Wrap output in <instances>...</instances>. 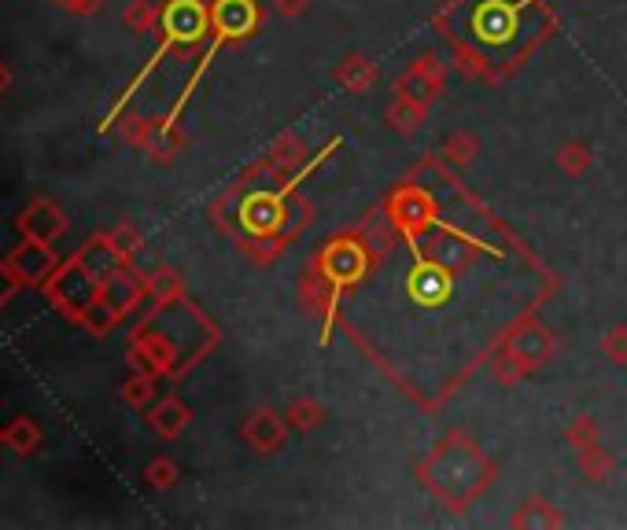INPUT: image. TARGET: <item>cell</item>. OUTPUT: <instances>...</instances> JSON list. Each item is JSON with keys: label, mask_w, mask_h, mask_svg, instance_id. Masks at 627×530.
Returning a JSON list of instances; mask_svg holds the SVG:
<instances>
[{"label": "cell", "mask_w": 627, "mask_h": 530, "mask_svg": "<svg viewBox=\"0 0 627 530\" xmlns=\"http://www.w3.org/2000/svg\"><path fill=\"white\" fill-rule=\"evenodd\" d=\"M122 398H126V405H133V409H141V405H148V398H152V380H148V376L130 380L126 387H122Z\"/></svg>", "instance_id": "cell-13"}, {"label": "cell", "mask_w": 627, "mask_h": 530, "mask_svg": "<svg viewBox=\"0 0 627 530\" xmlns=\"http://www.w3.org/2000/svg\"><path fill=\"white\" fill-rule=\"evenodd\" d=\"M4 446L15 456H34L41 446V424L34 417H15L4 428Z\"/></svg>", "instance_id": "cell-7"}, {"label": "cell", "mask_w": 627, "mask_h": 530, "mask_svg": "<svg viewBox=\"0 0 627 530\" xmlns=\"http://www.w3.org/2000/svg\"><path fill=\"white\" fill-rule=\"evenodd\" d=\"M78 258H81V266H86L97 280H108L122 262H126V258L115 251L111 236H92V240H86V244L78 247Z\"/></svg>", "instance_id": "cell-5"}, {"label": "cell", "mask_w": 627, "mask_h": 530, "mask_svg": "<svg viewBox=\"0 0 627 530\" xmlns=\"http://www.w3.org/2000/svg\"><path fill=\"white\" fill-rule=\"evenodd\" d=\"M8 262L19 269V277H23L26 287H45L48 277L56 273L59 258L53 251V244H41V240H19L12 251H8Z\"/></svg>", "instance_id": "cell-3"}, {"label": "cell", "mask_w": 627, "mask_h": 530, "mask_svg": "<svg viewBox=\"0 0 627 530\" xmlns=\"http://www.w3.org/2000/svg\"><path fill=\"white\" fill-rule=\"evenodd\" d=\"M111 244H115V251H119L122 258H130V255H133V251H137V247H141V236L133 233V225H126V222H122V225L115 228V233H111Z\"/></svg>", "instance_id": "cell-14"}, {"label": "cell", "mask_w": 627, "mask_h": 530, "mask_svg": "<svg viewBox=\"0 0 627 530\" xmlns=\"http://www.w3.org/2000/svg\"><path fill=\"white\" fill-rule=\"evenodd\" d=\"M41 291H45V298L59 309V314L75 320L81 309H86L92 298L100 295V280L92 277L86 266H81L78 255H70L67 262L56 266V273L48 277V284Z\"/></svg>", "instance_id": "cell-1"}, {"label": "cell", "mask_w": 627, "mask_h": 530, "mask_svg": "<svg viewBox=\"0 0 627 530\" xmlns=\"http://www.w3.org/2000/svg\"><path fill=\"white\" fill-rule=\"evenodd\" d=\"M159 23H163V34H167V45H173V41L189 45V41L203 37V30L211 23V12L200 0H170V4L163 8Z\"/></svg>", "instance_id": "cell-4"}, {"label": "cell", "mask_w": 627, "mask_h": 530, "mask_svg": "<svg viewBox=\"0 0 627 530\" xmlns=\"http://www.w3.org/2000/svg\"><path fill=\"white\" fill-rule=\"evenodd\" d=\"M126 26L137 30V34H141V30H152V26H156V12H152L148 0H133V4L126 8Z\"/></svg>", "instance_id": "cell-11"}, {"label": "cell", "mask_w": 627, "mask_h": 530, "mask_svg": "<svg viewBox=\"0 0 627 530\" xmlns=\"http://www.w3.org/2000/svg\"><path fill=\"white\" fill-rule=\"evenodd\" d=\"M100 298H108V306L119 317H126L133 306L141 303V284L126 273V266H119L108 280H100Z\"/></svg>", "instance_id": "cell-6"}, {"label": "cell", "mask_w": 627, "mask_h": 530, "mask_svg": "<svg viewBox=\"0 0 627 530\" xmlns=\"http://www.w3.org/2000/svg\"><path fill=\"white\" fill-rule=\"evenodd\" d=\"M148 291L159 298V303H170V298H178L181 284H178V277H173V273H159V277L148 280Z\"/></svg>", "instance_id": "cell-12"}, {"label": "cell", "mask_w": 627, "mask_h": 530, "mask_svg": "<svg viewBox=\"0 0 627 530\" xmlns=\"http://www.w3.org/2000/svg\"><path fill=\"white\" fill-rule=\"evenodd\" d=\"M8 89H12V70H8L4 64H0V97H4Z\"/></svg>", "instance_id": "cell-17"}, {"label": "cell", "mask_w": 627, "mask_h": 530, "mask_svg": "<svg viewBox=\"0 0 627 530\" xmlns=\"http://www.w3.org/2000/svg\"><path fill=\"white\" fill-rule=\"evenodd\" d=\"M53 4H59L70 15H92V12H100L104 0H53Z\"/></svg>", "instance_id": "cell-16"}, {"label": "cell", "mask_w": 627, "mask_h": 530, "mask_svg": "<svg viewBox=\"0 0 627 530\" xmlns=\"http://www.w3.org/2000/svg\"><path fill=\"white\" fill-rule=\"evenodd\" d=\"M67 225L70 222H67L64 206H59L56 200H48V195L30 200L15 217L19 236H26V240H41V244H56L59 236L67 233Z\"/></svg>", "instance_id": "cell-2"}, {"label": "cell", "mask_w": 627, "mask_h": 530, "mask_svg": "<svg viewBox=\"0 0 627 530\" xmlns=\"http://www.w3.org/2000/svg\"><path fill=\"white\" fill-rule=\"evenodd\" d=\"M75 320H78V325L86 328V331H92V336H111V331H115V325H119L122 317L108 306V298H100V295H97L86 309H81V314H78Z\"/></svg>", "instance_id": "cell-9"}, {"label": "cell", "mask_w": 627, "mask_h": 530, "mask_svg": "<svg viewBox=\"0 0 627 530\" xmlns=\"http://www.w3.org/2000/svg\"><path fill=\"white\" fill-rule=\"evenodd\" d=\"M148 424L163 435V439H173V435L189 424V409H184L178 398H167V402H159L156 409L148 413Z\"/></svg>", "instance_id": "cell-8"}, {"label": "cell", "mask_w": 627, "mask_h": 530, "mask_svg": "<svg viewBox=\"0 0 627 530\" xmlns=\"http://www.w3.org/2000/svg\"><path fill=\"white\" fill-rule=\"evenodd\" d=\"M19 287H26L23 277H19V269L4 258V262H0V306L12 303V298L19 295Z\"/></svg>", "instance_id": "cell-10"}, {"label": "cell", "mask_w": 627, "mask_h": 530, "mask_svg": "<svg viewBox=\"0 0 627 530\" xmlns=\"http://www.w3.org/2000/svg\"><path fill=\"white\" fill-rule=\"evenodd\" d=\"M144 475H148V483L156 486V490H167V486L173 483V464L159 456V461L148 464V472H144Z\"/></svg>", "instance_id": "cell-15"}, {"label": "cell", "mask_w": 627, "mask_h": 530, "mask_svg": "<svg viewBox=\"0 0 627 530\" xmlns=\"http://www.w3.org/2000/svg\"><path fill=\"white\" fill-rule=\"evenodd\" d=\"M0 446H4V428H0Z\"/></svg>", "instance_id": "cell-18"}]
</instances>
